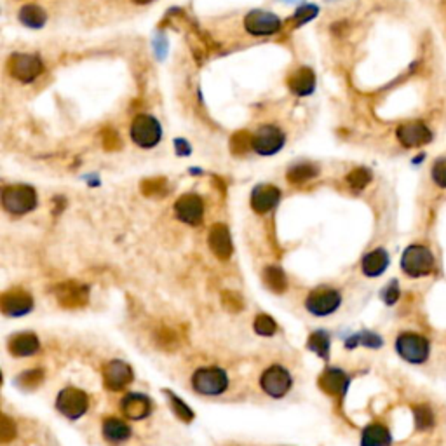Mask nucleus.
Masks as SVG:
<instances>
[{
  "mask_svg": "<svg viewBox=\"0 0 446 446\" xmlns=\"http://www.w3.org/2000/svg\"><path fill=\"white\" fill-rule=\"evenodd\" d=\"M401 267H403L404 274L412 277L429 276L434 270V255L423 244H412L404 250Z\"/></svg>",
  "mask_w": 446,
  "mask_h": 446,
  "instance_id": "nucleus-1",
  "label": "nucleus"
},
{
  "mask_svg": "<svg viewBox=\"0 0 446 446\" xmlns=\"http://www.w3.org/2000/svg\"><path fill=\"white\" fill-rule=\"evenodd\" d=\"M163 136V127L160 122L153 115L148 113H140L134 117L131 124V140L141 148L155 147Z\"/></svg>",
  "mask_w": 446,
  "mask_h": 446,
  "instance_id": "nucleus-2",
  "label": "nucleus"
},
{
  "mask_svg": "<svg viewBox=\"0 0 446 446\" xmlns=\"http://www.w3.org/2000/svg\"><path fill=\"white\" fill-rule=\"evenodd\" d=\"M7 70L13 79L23 84H30L44 72V63L37 54L14 53L7 61Z\"/></svg>",
  "mask_w": 446,
  "mask_h": 446,
  "instance_id": "nucleus-3",
  "label": "nucleus"
},
{
  "mask_svg": "<svg viewBox=\"0 0 446 446\" xmlns=\"http://www.w3.org/2000/svg\"><path fill=\"white\" fill-rule=\"evenodd\" d=\"M2 204L11 215H25L37 206V193L28 185L6 186L2 192Z\"/></svg>",
  "mask_w": 446,
  "mask_h": 446,
  "instance_id": "nucleus-4",
  "label": "nucleus"
},
{
  "mask_svg": "<svg viewBox=\"0 0 446 446\" xmlns=\"http://www.w3.org/2000/svg\"><path fill=\"white\" fill-rule=\"evenodd\" d=\"M192 386L203 396H220L229 386V378L222 368H200L193 373Z\"/></svg>",
  "mask_w": 446,
  "mask_h": 446,
  "instance_id": "nucleus-5",
  "label": "nucleus"
},
{
  "mask_svg": "<svg viewBox=\"0 0 446 446\" xmlns=\"http://www.w3.org/2000/svg\"><path fill=\"white\" fill-rule=\"evenodd\" d=\"M396 350L408 363L422 364L429 357V340L416 333H403L397 336Z\"/></svg>",
  "mask_w": 446,
  "mask_h": 446,
  "instance_id": "nucleus-6",
  "label": "nucleus"
},
{
  "mask_svg": "<svg viewBox=\"0 0 446 446\" xmlns=\"http://www.w3.org/2000/svg\"><path fill=\"white\" fill-rule=\"evenodd\" d=\"M283 23H281L279 16L269 11H251L246 18H244V28L248 34L257 35V37H265V35H274L281 30Z\"/></svg>",
  "mask_w": 446,
  "mask_h": 446,
  "instance_id": "nucleus-7",
  "label": "nucleus"
},
{
  "mask_svg": "<svg viewBox=\"0 0 446 446\" xmlns=\"http://www.w3.org/2000/svg\"><path fill=\"white\" fill-rule=\"evenodd\" d=\"M286 144V136L277 126L267 124L253 134V150L260 155H274Z\"/></svg>",
  "mask_w": 446,
  "mask_h": 446,
  "instance_id": "nucleus-8",
  "label": "nucleus"
},
{
  "mask_svg": "<svg viewBox=\"0 0 446 446\" xmlns=\"http://www.w3.org/2000/svg\"><path fill=\"white\" fill-rule=\"evenodd\" d=\"M89 407V400H87L86 394L82 390L75 389V387H68L60 393L56 400V408L58 412L63 413L68 419L75 420L79 416H82L87 412Z\"/></svg>",
  "mask_w": 446,
  "mask_h": 446,
  "instance_id": "nucleus-9",
  "label": "nucleus"
},
{
  "mask_svg": "<svg viewBox=\"0 0 446 446\" xmlns=\"http://www.w3.org/2000/svg\"><path fill=\"white\" fill-rule=\"evenodd\" d=\"M340 302H342V298H340L338 291L323 288V290L312 291L307 297L305 307L314 316H330V314H333L338 309Z\"/></svg>",
  "mask_w": 446,
  "mask_h": 446,
  "instance_id": "nucleus-10",
  "label": "nucleus"
},
{
  "mask_svg": "<svg viewBox=\"0 0 446 446\" xmlns=\"http://www.w3.org/2000/svg\"><path fill=\"white\" fill-rule=\"evenodd\" d=\"M396 136L400 144L404 145L407 148L422 147V145L429 144L433 140V133H431L429 127L423 122H419V120L401 124L396 131Z\"/></svg>",
  "mask_w": 446,
  "mask_h": 446,
  "instance_id": "nucleus-11",
  "label": "nucleus"
},
{
  "mask_svg": "<svg viewBox=\"0 0 446 446\" xmlns=\"http://www.w3.org/2000/svg\"><path fill=\"white\" fill-rule=\"evenodd\" d=\"M290 387L291 376L283 367H272L262 375V389L265 390L270 397L279 400V397H283L284 394L290 390Z\"/></svg>",
  "mask_w": 446,
  "mask_h": 446,
  "instance_id": "nucleus-12",
  "label": "nucleus"
},
{
  "mask_svg": "<svg viewBox=\"0 0 446 446\" xmlns=\"http://www.w3.org/2000/svg\"><path fill=\"white\" fill-rule=\"evenodd\" d=\"M177 217L189 225H199L204 217V203L196 193H185L174 204Z\"/></svg>",
  "mask_w": 446,
  "mask_h": 446,
  "instance_id": "nucleus-13",
  "label": "nucleus"
},
{
  "mask_svg": "<svg viewBox=\"0 0 446 446\" xmlns=\"http://www.w3.org/2000/svg\"><path fill=\"white\" fill-rule=\"evenodd\" d=\"M54 295H56V300L67 309H77V307H82L87 303V298H89V290L84 284L74 283H63L58 284L54 288Z\"/></svg>",
  "mask_w": 446,
  "mask_h": 446,
  "instance_id": "nucleus-14",
  "label": "nucleus"
},
{
  "mask_svg": "<svg viewBox=\"0 0 446 446\" xmlns=\"http://www.w3.org/2000/svg\"><path fill=\"white\" fill-rule=\"evenodd\" d=\"M103 380L107 389L122 390L133 380V370L124 361H110L103 368Z\"/></svg>",
  "mask_w": 446,
  "mask_h": 446,
  "instance_id": "nucleus-15",
  "label": "nucleus"
},
{
  "mask_svg": "<svg viewBox=\"0 0 446 446\" xmlns=\"http://www.w3.org/2000/svg\"><path fill=\"white\" fill-rule=\"evenodd\" d=\"M0 307H2V312L6 316H25L32 310L34 307V300L28 293L21 290H13L9 293H4L0 298Z\"/></svg>",
  "mask_w": 446,
  "mask_h": 446,
  "instance_id": "nucleus-16",
  "label": "nucleus"
},
{
  "mask_svg": "<svg viewBox=\"0 0 446 446\" xmlns=\"http://www.w3.org/2000/svg\"><path fill=\"white\" fill-rule=\"evenodd\" d=\"M281 200V190L274 185H258L251 193V206L257 213L265 215Z\"/></svg>",
  "mask_w": 446,
  "mask_h": 446,
  "instance_id": "nucleus-17",
  "label": "nucleus"
},
{
  "mask_svg": "<svg viewBox=\"0 0 446 446\" xmlns=\"http://www.w3.org/2000/svg\"><path fill=\"white\" fill-rule=\"evenodd\" d=\"M208 244H210L211 251L220 260H229L230 255H232V239H230L229 229L222 225V223L211 227L210 236H208Z\"/></svg>",
  "mask_w": 446,
  "mask_h": 446,
  "instance_id": "nucleus-18",
  "label": "nucleus"
},
{
  "mask_svg": "<svg viewBox=\"0 0 446 446\" xmlns=\"http://www.w3.org/2000/svg\"><path fill=\"white\" fill-rule=\"evenodd\" d=\"M319 387L330 396L343 397L347 387H349V376L338 368H328L319 376Z\"/></svg>",
  "mask_w": 446,
  "mask_h": 446,
  "instance_id": "nucleus-19",
  "label": "nucleus"
},
{
  "mask_svg": "<svg viewBox=\"0 0 446 446\" xmlns=\"http://www.w3.org/2000/svg\"><path fill=\"white\" fill-rule=\"evenodd\" d=\"M288 86H290L291 93L297 96H309L316 89V75L310 68L302 67L290 75Z\"/></svg>",
  "mask_w": 446,
  "mask_h": 446,
  "instance_id": "nucleus-20",
  "label": "nucleus"
},
{
  "mask_svg": "<svg viewBox=\"0 0 446 446\" xmlns=\"http://www.w3.org/2000/svg\"><path fill=\"white\" fill-rule=\"evenodd\" d=\"M120 409L124 415L131 420L145 419L152 409V403L147 396L144 394H127L122 401H120Z\"/></svg>",
  "mask_w": 446,
  "mask_h": 446,
  "instance_id": "nucleus-21",
  "label": "nucleus"
},
{
  "mask_svg": "<svg viewBox=\"0 0 446 446\" xmlns=\"http://www.w3.org/2000/svg\"><path fill=\"white\" fill-rule=\"evenodd\" d=\"M389 265V255H387L386 250L378 248V250H373L371 253H368L367 257L363 258V272L364 276L368 277H378L383 270Z\"/></svg>",
  "mask_w": 446,
  "mask_h": 446,
  "instance_id": "nucleus-22",
  "label": "nucleus"
},
{
  "mask_svg": "<svg viewBox=\"0 0 446 446\" xmlns=\"http://www.w3.org/2000/svg\"><path fill=\"white\" fill-rule=\"evenodd\" d=\"M9 350L18 357L32 356L39 350V338L34 333H20L13 336L9 342Z\"/></svg>",
  "mask_w": 446,
  "mask_h": 446,
  "instance_id": "nucleus-23",
  "label": "nucleus"
},
{
  "mask_svg": "<svg viewBox=\"0 0 446 446\" xmlns=\"http://www.w3.org/2000/svg\"><path fill=\"white\" fill-rule=\"evenodd\" d=\"M18 18H20V21L25 27L32 28V30H39V28H42L47 21L46 11L40 6H37V4H27V6L21 7Z\"/></svg>",
  "mask_w": 446,
  "mask_h": 446,
  "instance_id": "nucleus-24",
  "label": "nucleus"
},
{
  "mask_svg": "<svg viewBox=\"0 0 446 446\" xmlns=\"http://www.w3.org/2000/svg\"><path fill=\"white\" fill-rule=\"evenodd\" d=\"M390 441V433L382 423H370L361 436V446H389Z\"/></svg>",
  "mask_w": 446,
  "mask_h": 446,
  "instance_id": "nucleus-25",
  "label": "nucleus"
},
{
  "mask_svg": "<svg viewBox=\"0 0 446 446\" xmlns=\"http://www.w3.org/2000/svg\"><path fill=\"white\" fill-rule=\"evenodd\" d=\"M131 429L129 426L122 422L119 419H107L103 422V436L105 440L110 441V443H120V441H126L129 438Z\"/></svg>",
  "mask_w": 446,
  "mask_h": 446,
  "instance_id": "nucleus-26",
  "label": "nucleus"
},
{
  "mask_svg": "<svg viewBox=\"0 0 446 446\" xmlns=\"http://www.w3.org/2000/svg\"><path fill=\"white\" fill-rule=\"evenodd\" d=\"M263 283H265V286L269 288V290H272L274 293H283L288 288L286 276H284L283 270L277 269V267H267V269L263 270Z\"/></svg>",
  "mask_w": 446,
  "mask_h": 446,
  "instance_id": "nucleus-27",
  "label": "nucleus"
},
{
  "mask_svg": "<svg viewBox=\"0 0 446 446\" xmlns=\"http://www.w3.org/2000/svg\"><path fill=\"white\" fill-rule=\"evenodd\" d=\"M307 347L323 359L330 357V336L326 331H316V333L310 335L307 340Z\"/></svg>",
  "mask_w": 446,
  "mask_h": 446,
  "instance_id": "nucleus-28",
  "label": "nucleus"
},
{
  "mask_svg": "<svg viewBox=\"0 0 446 446\" xmlns=\"http://www.w3.org/2000/svg\"><path fill=\"white\" fill-rule=\"evenodd\" d=\"M317 167L312 166V164H297V166L290 167V171H288V180L291 181V184H303V181H309L312 180V178L317 177Z\"/></svg>",
  "mask_w": 446,
  "mask_h": 446,
  "instance_id": "nucleus-29",
  "label": "nucleus"
},
{
  "mask_svg": "<svg viewBox=\"0 0 446 446\" xmlns=\"http://www.w3.org/2000/svg\"><path fill=\"white\" fill-rule=\"evenodd\" d=\"M413 416H415V426L419 431L433 429L434 413L429 407H426V404H416V407H413Z\"/></svg>",
  "mask_w": 446,
  "mask_h": 446,
  "instance_id": "nucleus-30",
  "label": "nucleus"
},
{
  "mask_svg": "<svg viewBox=\"0 0 446 446\" xmlns=\"http://www.w3.org/2000/svg\"><path fill=\"white\" fill-rule=\"evenodd\" d=\"M251 148H253V134H250L248 131H239L230 140V150L236 155H243Z\"/></svg>",
  "mask_w": 446,
  "mask_h": 446,
  "instance_id": "nucleus-31",
  "label": "nucleus"
},
{
  "mask_svg": "<svg viewBox=\"0 0 446 446\" xmlns=\"http://www.w3.org/2000/svg\"><path fill=\"white\" fill-rule=\"evenodd\" d=\"M371 181V173L367 167H356L347 174V184L354 190H363Z\"/></svg>",
  "mask_w": 446,
  "mask_h": 446,
  "instance_id": "nucleus-32",
  "label": "nucleus"
},
{
  "mask_svg": "<svg viewBox=\"0 0 446 446\" xmlns=\"http://www.w3.org/2000/svg\"><path fill=\"white\" fill-rule=\"evenodd\" d=\"M317 13H319V9H317V6H314V4H303V6H300L293 14L295 27H302V25L312 21L314 18L317 16Z\"/></svg>",
  "mask_w": 446,
  "mask_h": 446,
  "instance_id": "nucleus-33",
  "label": "nucleus"
},
{
  "mask_svg": "<svg viewBox=\"0 0 446 446\" xmlns=\"http://www.w3.org/2000/svg\"><path fill=\"white\" fill-rule=\"evenodd\" d=\"M145 196L160 197L167 192V181L164 178H153V180H145L141 185Z\"/></svg>",
  "mask_w": 446,
  "mask_h": 446,
  "instance_id": "nucleus-34",
  "label": "nucleus"
},
{
  "mask_svg": "<svg viewBox=\"0 0 446 446\" xmlns=\"http://www.w3.org/2000/svg\"><path fill=\"white\" fill-rule=\"evenodd\" d=\"M42 380H44L42 370H30V371L21 373L20 378H18V383H20V387H23V389L32 390L35 389L39 383H42Z\"/></svg>",
  "mask_w": 446,
  "mask_h": 446,
  "instance_id": "nucleus-35",
  "label": "nucleus"
},
{
  "mask_svg": "<svg viewBox=\"0 0 446 446\" xmlns=\"http://www.w3.org/2000/svg\"><path fill=\"white\" fill-rule=\"evenodd\" d=\"M276 330H277L276 321H274L270 316H267V314H260V316L255 319V331H257L258 335L270 336L276 333Z\"/></svg>",
  "mask_w": 446,
  "mask_h": 446,
  "instance_id": "nucleus-36",
  "label": "nucleus"
},
{
  "mask_svg": "<svg viewBox=\"0 0 446 446\" xmlns=\"http://www.w3.org/2000/svg\"><path fill=\"white\" fill-rule=\"evenodd\" d=\"M167 396H170V403H171V408H173V412L177 413V416L178 419H181V420H185V422H190V420L193 419V413H192V409H190L189 407H186L185 403H181L180 400H178L177 396H174V394H171V393H167Z\"/></svg>",
  "mask_w": 446,
  "mask_h": 446,
  "instance_id": "nucleus-37",
  "label": "nucleus"
},
{
  "mask_svg": "<svg viewBox=\"0 0 446 446\" xmlns=\"http://www.w3.org/2000/svg\"><path fill=\"white\" fill-rule=\"evenodd\" d=\"M433 180L440 189H446V157L438 159L433 166Z\"/></svg>",
  "mask_w": 446,
  "mask_h": 446,
  "instance_id": "nucleus-38",
  "label": "nucleus"
},
{
  "mask_svg": "<svg viewBox=\"0 0 446 446\" xmlns=\"http://www.w3.org/2000/svg\"><path fill=\"white\" fill-rule=\"evenodd\" d=\"M356 343H363V345H368V347H378L380 343H382V340H380V336L373 335V333H363V335H357L354 336V338H350V342H347V347H354Z\"/></svg>",
  "mask_w": 446,
  "mask_h": 446,
  "instance_id": "nucleus-39",
  "label": "nucleus"
},
{
  "mask_svg": "<svg viewBox=\"0 0 446 446\" xmlns=\"http://www.w3.org/2000/svg\"><path fill=\"white\" fill-rule=\"evenodd\" d=\"M14 436H16V426L9 416L4 415L2 423H0V438H2L4 443H7V441L14 440Z\"/></svg>",
  "mask_w": 446,
  "mask_h": 446,
  "instance_id": "nucleus-40",
  "label": "nucleus"
},
{
  "mask_svg": "<svg viewBox=\"0 0 446 446\" xmlns=\"http://www.w3.org/2000/svg\"><path fill=\"white\" fill-rule=\"evenodd\" d=\"M223 305L230 310V312H237V310L243 309V300L239 295L232 293V291H225L223 293Z\"/></svg>",
  "mask_w": 446,
  "mask_h": 446,
  "instance_id": "nucleus-41",
  "label": "nucleus"
},
{
  "mask_svg": "<svg viewBox=\"0 0 446 446\" xmlns=\"http://www.w3.org/2000/svg\"><path fill=\"white\" fill-rule=\"evenodd\" d=\"M382 298L386 300V303H389V305H393V303L397 302V298H400V286H397L396 281L387 284L386 290L382 291Z\"/></svg>",
  "mask_w": 446,
  "mask_h": 446,
  "instance_id": "nucleus-42",
  "label": "nucleus"
},
{
  "mask_svg": "<svg viewBox=\"0 0 446 446\" xmlns=\"http://www.w3.org/2000/svg\"><path fill=\"white\" fill-rule=\"evenodd\" d=\"M103 145L107 150H117L120 147V140H119V136H117L115 131H112V129L105 131Z\"/></svg>",
  "mask_w": 446,
  "mask_h": 446,
  "instance_id": "nucleus-43",
  "label": "nucleus"
},
{
  "mask_svg": "<svg viewBox=\"0 0 446 446\" xmlns=\"http://www.w3.org/2000/svg\"><path fill=\"white\" fill-rule=\"evenodd\" d=\"M174 147H177L178 155H189L192 152V148H190V145L186 144V140H184V138H177L174 140Z\"/></svg>",
  "mask_w": 446,
  "mask_h": 446,
  "instance_id": "nucleus-44",
  "label": "nucleus"
},
{
  "mask_svg": "<svg viewBox=\"0 0 446 446\" xmlns=\"http://www.w3.org/2000/svg\"><path fill=\"white\" fill-rule=\"evenodd\" d=\"M134 2H138V4H148V2H152V0H134Z\"/></svg>",
  "mask_w": 446,
  "mask_h": 446,
  "instance_id": "nucleus-45",
  "label": "nucleus"
}]
</instances>
